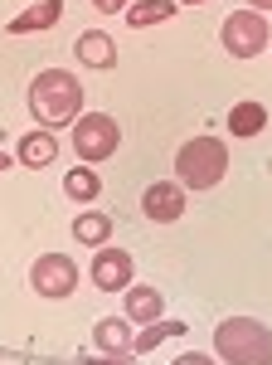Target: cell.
<instances>
[{
  "instance_id": "cell-4",
  "label": "cell",
  "mask_w": 272,
  "mask_h": 365,
  "mask_svg": "<svg viewBox=\"0 0 272 365\" xmlns=\"http://www.w3.org/2000/svg\"><path fill=\"white\" fill-rule=\"evenodd\" d=\"M117 146H122V127H117V117L83 113L78 122H73V151H78L83 166H103L108 156H117Z\"/></svg>"
},
{
  "instance_id": "cell-18",
  "label": "cell",
  "mask_w": 272,
  "mask_h": 365,
  "mask_svg": "<svg viewBox=\"0 0 272 365\" xmlns=\"http://www.w3.org/2000/svg\"><path fill=\"white\" fill-rule=\"evenodd\" d=\"M185 331H190V327H185V322H151V327H146V331H136L132 351H136V356H146V351H156V346H161L165 336H185Z\"/></svg>"
},
{
  "instance_id": "cell-5",
  "label": "cell",
  "mask_w": 272,
  "mask_h": 365,
  "mask_svg": "<svg viewBox=\"0 0 272 365\" xmlns=\"http://www.w3.org/2000/svg\"><path fill=\"white\" fill-rule=\"evenodd\" d=\"M219 44H224V54L234 58H253L263 54L272 44V29H268V15H258V10H234L229 20H224V29H219Z\"/></svg>"
},
{
  "instance_id": "cell-9",
  "label": "cell",
  "mask_w": 272,
  "mask_h": 365,
  "mask_svg": "<svg viewBox=\"0 0 272 365\" xmlns=\"http://www.w3.org/2000/svg\"><path fill=\"white\" fill-rule=\"evenodd\" d=\"M122 317H127L132 327H151V322H161V317H165V292H161V287H151V282H132V287L122 292Z\"/></svg>"
},
{
  "instance_id": "cell-24",
  "label": "cell",
  "mask_w": 272,
  "mask_h": 365,
  "mask_svg": "<svg viewBox=\"0 0 272 365\" xmlns=\"http://www.w3.org/2000/svg\"><path fill=\"white\" fill-rule=\"evenodd\" d=\"M103 365H122V361H103Z\"/></svg>"
},
{
  "instance_id": "cell-16",
  "label": "cell",
  "mask_w": 272,
  "mask_h": 365,
  "mask_svg": "<svg viewBox=\"0 0 272 365\" xmlns=\"http://www.w3.org/2000/svg\"><path fill=\"white\" fill-rule=\"evenodd\" d=\"M63 195L73 200V205H93V200L103 195V175L93 166H73L63 170Z\"/></svg>"
},
{
  "instance_id": "cell-3",
  "label": "cell",
  "mask_w": 272,
  "mask_h": 365,
  "mask_svg": "<svg viewBox=\"0 0 272 365\" xmlns=\"http://www.w3.org/2000/svg\"><path fill=\"white\" fill-rule=\"evenodd\" d=\"M229 175V146L219 137H190L175 151V180L185 190H214Z\"/></svg>"
},
{
  "instance_id": "cell-20",
  "label": "cell",
  "mask_w": 272,
  "mask_h": 365,
  "mask_svg": "<svg viewBox=\"0 0 272 365\" xmlns=\"http://www.w3.org/2000/svg\"><path fill=\"white\" fill-rule=\"evenodd\" d=\"M170 365H214V356H204V351H185V356H175Z\"/></svg>"
},
{
  "instance_id": "cell-23",
  "label": "cell",
  "mask_w": 272,
  "mask_h": 365,
  "mask_svg": "<svg viewBox=\"0 0 272 365\" xmlns=\"http://www.w3.org/2000/svg\"><path fill=\"white\" fill-rule=\"evenodd\" d=\"M175 5H209V0H175Z\"/></svg>"
},
{
  "instance_id": "cell-17",
  "label": "cell",
  "mask_w": 272,
  "mask_h": 365,
  "mask_svg": "<svg viewBox=\"0 0 272 365\" xmlns=\"http://www.w3.org/2000/svg\"><path fill=\"white\" fill-rule=\"evenodd\" d=\"M73 239L88 244V249H103V244L112 239V215H103V210H83L78 220H73Z\"/></svg>"
},
{
  "instance_id": "cell-1",
  "label": "cell",
  "mask_w": 272,
  "mask_h": 365,
  "mask_svg": "<svg viewBox=\"0 0 272 365\" xmlns=\"http://www.w3.org/2000/svg\"><path fill=\"white\" fill-rule=\"evenodd\" d=\"M29 117L49 132V127H73L83 117V83L68 68H39L29 78Z\"/></svg>"
},
{
  "instance_id": "cell-7",
  "label": "cell",
  "mask_w": 272,
  "mask_h": 365,
  "mask_svg": "<svg viewBox=\"0 0 272 365\" xmlns=\"http://www.w3.org/2000/svg\"><path fill=\"white\" fill-rule=\"evenodd\" d=\"M93 287L98 292H127L132 287V273H136V263H132V253L127 249H93Z\"/></svg>"
},
{
  "instance_id": "cell-22",
  "label": "cell",
  "mask_w": 272,
  "mask_h": 365,
  "mask_svg": "<svg viewBox=\"0 0 272 365\" xmlns=\"http://www.w3.org/2000/svg\"><path fill=\"white\" fill-rule=\"evenodd\" d=\"M15 166V156H10V151H0V170H10Z\"/></svg>"
},
{
  "instance_id": "cell-21",
  "label": "cell",
  "mask_w": 272,
  "mask_h": 365,
  "mask_svg": "<svg viewBox=\"0 0 272 365\" xmlns=\"http://www.w3.org/2000/svg\"><path fill=\"white\" fill-rule=\"evenodd\" d=\"M248 10H258V15H272V0H244Z\"/></svg>"
},
{
  "instance_id": "cell-13",
  "label": "cell",
  "mask_w": 272,
  "mask_h": 365,
  "mask_svg": "<svg viewBox=\"0 0 272 365\" xmlns=\"http://www.w3.org/2000/svg\"><path fill=\"white\" fill-rule=\"evenodd\" d=\"M93 341H98V351H108V356H127L136 331H132V322L117 312V317H103V322L93 327Z\"/></svg>"
},
{
  "instance_id": "cell-6",
  "label": "cell",
  "mask_w": 272,
  "mask_h": 365,
  "mask_svg": "<svg viewBox=\"0 0 272 365\" xmlns=\"http://www.w3.org/2000/svg\"><path fill=\"white\" fill-rule=\"evenodd\" d=\"M29 287L49 302H63V297L78 292V263L68 253H39L34 268H29Z\"/></svg>"
},
{
  "instance_id": "cell-12",
  "label": "cell",
  "mask_w": 272,
  "mask_h": 365,
  "mask_svg": "<svg viewBox=\"0 0 272 365\" xmlns=\"http://www.w3.org/2000/svg\"><path fill=\"white\" fill-rule=\"evenodd\" d=\"M58 20H63V0H34L5 25V34H39V29H54Z\"/></svg>"
},
{
  "instance_id": "cell-8",
  "label": "cell",
  "mask_w": 272,
  "mask_h": 365,
  "mask_svg": "<svg viewBox=\"0 0 272 365\" xmlns=\"http://www.w3.org/2000/svg\"><path fill=\"white\" fill-rule=\"evenodd\" d=\"M141 215L151 225H180L185 220V185L180 180H156L141 195Z\"/></svg>"
},
{
  "instance_id": "cell-14",
  "label": "cell",
  "mask_w": 272,
  "mask_h": 365,
  "mask_svg": "<svg viewBox=\"0 0 272 365\" xmlns=\"http://www.w3.org/2000/svg\"><path fill=\"white\" fill-rule=\"evenodd\" d=\"M122 20H127L132 29L165 25V20H175V0H132V5L122 10Z\"/></svg>"
},
{
  "instance_id": "cell-2",
  "label": "cell",
  "mask_w": 272,
  "mask_h": 365,
  "mask_svg": "<svg viewBox=\"0 0 272 365\" xmlns=\"http://www.w3.org/2000/svg\"><path fill=\"white\" fill-rule=\"evenodd\" d=\"M214 356L224 365H272V327L258 317H224L214 327Z\"/></svg>"
},
{
  "instance_id": "cell-15",
  "label": "cell",
  "mask_w": 272,
  "mask_h": 365,
  "mask_svg": "<svg viewBox=\"0 0 272 365\" xmlns=\"http://www.w3.org/2000/svg\"><path fill=\"white\" fill-rule=\"evenodd\" d=\"M263 127H268V108H263L258 98H244V103L229 108V132H234V137H258Z\"/></svg>"
},
{
  "instance_id": "cell-19",
  "label": "cell",
  "mask_w": 272,
  "mask_h": 365,
  "mask_svg": "<svg viewBox=\"0 0 272 365\" xmlns=\"http://www.w3.org/2000/svg\"><path fill=\"white\" fill-rule=\"evenodd\" d=\"M127 5H132V0H93V10H98V15H122Z\"/></svg>"
},
{
  "instance_id": "cell-10",
  "label": "cell",
  "mask_w": 272,
  "mask_h": 365,
  "mask_svg": "<svg viewBox=\"0 0 272 365\" xmlns=\"http://www.w3.org/2000/svg\"><path fill=\"white\" fill-rule=\"evenodd\" d=\"M15 156H20V166L25 170H49L58 161V137L54 132H20V146H15Z\"/></svg>"
},
{
  "instance_id": "cell-11",
  "label": "cell",
  "mask_w": 272,
  "mask_h": 365,
  "mask_svg": "<svg viewBox=\"0 0 272 365\" xmlns=\"http://www.w3.org/2000/svg\"><path fill=\"white\" fill-rule=\"evenodd\" d=\"M73 54L88 68H117V39H112L108 29H83L78 39H73Z\"/></svg>"
}]
</instances>
